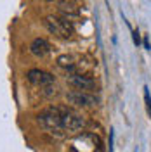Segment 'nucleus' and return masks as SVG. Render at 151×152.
Wrapping results in <instances>:
<instances>
[{"label": "nucleus", "mask_w": 151, "mask_h": 152, "mask_svg": "<svg viewBox=\"0 0 151 152\" xmlns=\"http://www.w3.org/2000/svg\"><path fill=\"white\" fill-rule=\"evenodd\" d=\"M38 124L45 130L47 133H50L52 137L56 138H64L66 133L63 130V121H61V111H59V105L56 107H47L45 111L37 116Z\"/></svg>", "instance_id": "f257e3e1"}, {"label": "nucleus", "mask_w": 151, "mask_h": 152, "mask_svg": "<svg viewBox=\"0 0 151 152\" xmlns=\"http://www.w3.org/2000/svg\"><path fill=\"white\" fill-rule=\"evenodd\" d=\"M59 111H61V121H63V130L66 135H73L84 130L85 121L84 118L78 113H75L73 109L64 107V105H59Z\"/></svg>", "instance_id": "f03ea898"}, {"label": "nucleus", "mask_w": 151, "mask_h": 152, "mask_svg": "<svg viewBox=\"0 0 151 152\" xmlns=\"http://www.w3.org/2000/svg\"><path fill=\"white\" fill-rule=\"evenodd\" d=\"M45 28L52 33V35H56L59 38H68L73 37V24L68 21L66 18H57V16H47L45 18Z\"/></svg>", "instance_id": "7ed1b4c3"}, {"label": "nucleus", "mask_w": 151, "mask_h": 152, "mask_svg": "<svg viewBox=\"0 0 151 152\" xmlns=\"http://www.w3.org/2000/svg\"><path fill=\"white\" fill-rule=\"evenodd\" d=\"M66 100L70 104L78 105V107H94L99 104V99L90 92H80V90H73L66 94Z\"/></svg>", "instance_id": "20e7f679"}, {"label": "nucleus", "mask_w": 151, "mask_h": 152, "mask_svg": "<svg viewBox=\"0 0 151 152\" xmlns=\"http://www.w3.org/2000/svg\"><path fill=\"white\" fill-rule=\"evenodd\" d=\"M66 81L73 86L75 90H80V92H92L95 88V81L87 75H82V73H70L66 76Z\"/></svg>", "instance_id": "39448f33"}, {"label": "nucleus", "mask_w": 151, "mask_h": 152, "mask_svg": "<svg viewBox=\"0 0 151 152\" xmlns=\"http://www.w3.org/2000/svg\"><path fill=\"white\" fill-rule=\"evenodd\" d=\"M30 83H33V85L40 86V88H44V86H49V85H54L56 83V78L47 73V71H42V69H30L28 75H26Z\"/></svg>", "instance_id": "423d86ee"}, {"label": "nucleus", "mask_w": 151, "mask_h": 152, "mask_svg": "<svg viewBox=\"0 0 151 152\" xmlns=\"http://www.w3.org/2000/svg\"><path fill=\"white\" fill-rule=\"evenodd\" d=\"M30 52L35 57H44L50 52V45H49V42L45 38H35L30 45Z\"/></svg>", "instance_id": "0eeeda50"}, {"label": "nucleus", "mask_w": 151, "mask_h": 152, "mask_svg": "<svg viewBox=\"0 0 151 152\" xmlns=\"http://www.w3.org/2000/svg\"><path fill=\"white\" fill-rule=\"evenodd\" d=\"M56 62L61 69L68 71V75H70V73H76V64H75V61H73L71 56H59Z\"/></svg>", "instance_id": "6e6552de"}, {"label": "nucleus", "mask_w": 151, "mask_h": 152, "mask_svg": "<svg viewBox=\"0 0 151 152\" xmlns=\"http://www.w3.org/2000/svg\"><path fill=\"white\" fill-rule=\"evenodd\" d=\"M59 10L64 12L66 16H76L78 14V9L73 5V2H68V0H61L59 2Z\"/></svg>", "instance_id": "1a4fd4ad"}, {"label": "nucleus", "mask_w": 151, "mask_h": 152, "mask_svg": "<svg viewBox=\"0 0 151 152\" xmlns=\"http://www.w3.org/2000/svg\"><path fill=\"white\" fill-rule=\"evenodd\" d=\"M142 90H144V104H146V111H148V114H150V118H151V97H150V88H148V86H144Z\"/></svg>", "instance_id": "9d476101"}, {"label": "nucleus", "mask_w": 151, "mask_h": 152, "mask_svg": "<svg viewBox=\"0 0 151 152\" xmlns=\"http://www.w3.org/2000/svg\"><path fill=\"white\" fill-rule=\"evenodd\" d=\"M42 92H44V95H47V97H52V95H57V86L56 85L44 86V88H42Z\"/></svg>", "instance_id": "9b49d317"}, {"label": "nucleus", "mask_w": 151, "mask_h": 152, "mask_svg": "<svg viewBox=\"0 0 151 152\" xmlns=\"http://www.w3.org/2000/svg\"><path fill=\"white\" fill-rule=\"evenodd\" d=\"M132 40H134V43H135L137 47L141 45V37H139V31H137V29H135V31H132Z\"/></svg>", "instance_id": "f8f14e48"}, {"label": "nucleus", "mask_w": 151, "mask_h": 152, "mask_svg": "<svg viewBox=\"0 0 151 152\" xmlns=\"http://www.w3.org/2000/svg\"><path fill=\"white\" fill-rule=\"evenodd\" d=\"M142 45H144V48H146V50H151V45H150V40H148V37L144 38V42H142Z\"/></svg>", "instance_id": "ddd939ff"}, {"label": "nucleus", "mask_w": 151, "mask_h": 152, "mask_svg": "<svg viewBox=\"0 0 151 152\" xmlns=\"http://www.w3.org/2000/svg\"><path fill=\"white\" fill-rule=\"evenodd\" d=\"M110 152H113V132L110 133Z\"/></svg>", "instance_id": "4468645a"}, {"label": "nucleus", "mask_w": 151, "mask_h": 152, "mask_svg": "<svg viewBox=\"0 0 151 152\" xmlns=\"http://www.w3.org/2000/svg\"><path fill=\"white\" fill-rule=\"evenodd\" d=\"M47 2H52V0H47Z\"/></svg>", "instance_id": "2eb2a0df"}]
</instances>
